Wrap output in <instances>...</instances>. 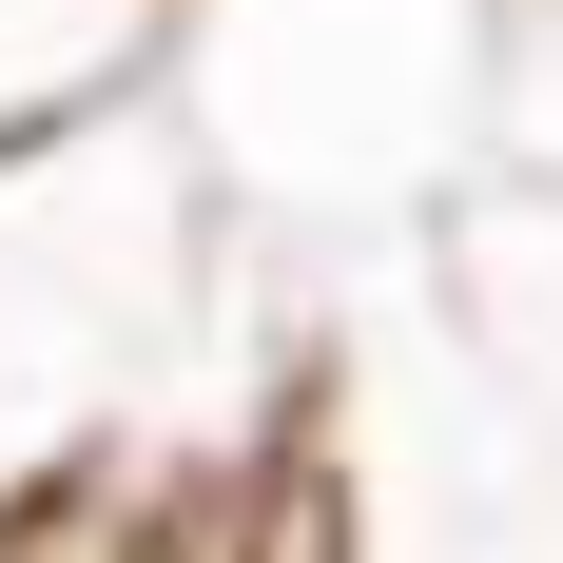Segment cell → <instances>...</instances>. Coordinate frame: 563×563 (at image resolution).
Wrapping results in <instances>:
<instances>
[{
	"label": "cell",
	"instance_id": "6da1fadb",
	"mask_svg": "<svg viewBox=\"0 0 563 563\" xmlns=\"http://www.w3.org/2000/svg\"><path fill=\"white\" fill-rule=\"evenodd\" d=\"M156 20H175V0H0V136H58V117L136 98Z\"/></svg>",
	"mask_w": 563,
	"mask_h": 563
}]
</instances>
